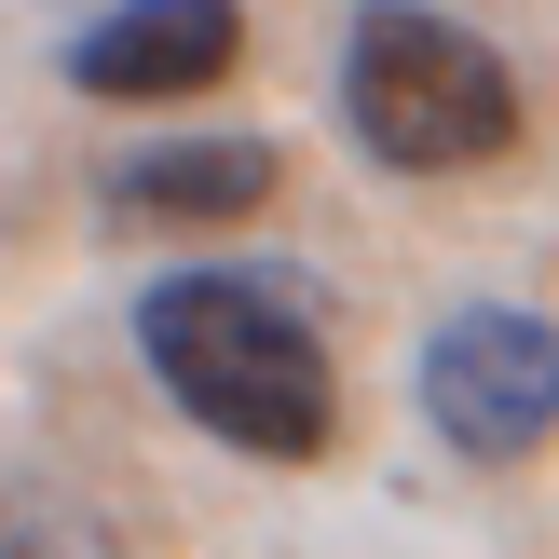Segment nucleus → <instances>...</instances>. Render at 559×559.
Listing matches in <instances>:
<instances>
[{
	"label": "nucleus",
	"instance_id": "2",
	"mask_svg": "<svg viewBox=\"0 0 559 559\" xmlns=\"http://www.w3.org/2000/svg\"><path fill=\"white\" fill-rule=\"evenodd\" d=\"M342 123L396 178H464V164L519 151V69L424 0H369L342 41Z\"/></svg>",
	"mask_w": 559,
	"mask_h": 559
},
{
	"label": "nucleus",
	"instance_id": "4",
	"mask_svg": "<svg viewBox=\"0 0 559 559\" xmlns=\"http://www.w3.org/2000/svg\"><path fill=\"white\" fill-rule=\"evenodd\" d=\"M233 55H246L233 0H109L69 41V82L109 96V109H178V96H205V82H233Z\"/></svg>",
	"mask_w": 559,
	"mask_h": 559
},
{
	"label": "nucleus",
	"instance_id": "6",
	"mask_svg": "<svg viewBox=\"0 0 559 559\" xmlns=\"http://www.w3.org/2000/svg\"><path fill=\"white\" fill-rule=\"evenodd\" d=\"M0 559H109L96 491H69V478H0Z\"/></svg>",
	"mask_w": 559,
	"mask_h": 559
},
{
	"label": "nucleus",
	"instance_id": "5",
	"mask_svg": "<svg viewBox=\"0 0 559 559\" xmlns=\"http://www.w3.org/2000/svg\"><path fill=\"white\" fill-rule=\"evenodd\" d=\"M96 191L123 218H164V233H233V218H260L273 191H287V151H273V136H151V151H123Z\"/></svg>",
	"mask_w": 559,
	"mask_h": 559
},
{
	"label": "nucleus",
	"instance_id": "3",
	"mask_svg": "<svg viewBox=\"0 0 559 559\" xmlns=\"http://www.w3.org/2000/svg\"><path fill=\"white\" fill-rule=\"evenodd\" d=\"M424 424L464 464H533L559 437V314H533V300H464L424 342Z\"/></svg>",
	"mask_w": 559,
	"mask_h": 559
},
{
	"label": "nucleus",
	"instance_id": "1",
	"mask_svg": "<svg viewBox=\"0 0 559 559\" xmlns=\"http://www.w3.org/2000/svg\"><path fill=\"white\" fill-rule=\"evenodd\" d=\"M136 355L151 382L246 464H314L342 437V369H328V328L300 287L273 273H164L136 300Z\"/></svg>",
	"mask_w": 559,
	"mask_h": 559
}]
</instances>
